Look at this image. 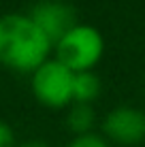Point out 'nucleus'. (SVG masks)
Instances as JSON below:
<instances>
[{"label":"nucleus","instance_id":"1","mask_svg":"<svg viewBox=\"0 0 145 147\" xmlns=\"http://www.w3.org/2000/svg\"><path fill=\"white\" fill-rule=\"evenodd\" d=\"M51 40L30 15H0V64L17 73H34L49 60Z\"/></svg>","mask_w":145,"mask_h":147},{"label":"nucleus","instance_id":"2","mask_svg":"<svg viewBox=\"0 0 145 147\" xmlns=\"http://www.w3.org/2000/svg\"><path fill=\"white\" fill-rule=\"evenodd\" d=\"M56 60L73 73L92 70L105 53V38L94 26L77 24L56 45Z\"/></svg>","mask_w":145,"mask_h":147},{"label":"nucleus","instance_id":"3","mask_svg":"<svg viewBox=\"0 0 145 147\" xmlns=\"http://www.w3.org/2000/svg\"><path fill=\"white\" fill-rule=\"evenodd\" d=\"M75 73L58 60H47L32 73V94L45 107L60 109L73 102Z\"/></svg>","mask_w":145,"mask_h":147},{"label":"nucleus","instance_id":"4","mask_svg":"<svg viewBox=\"0 0 145 147\" xmlns=\"http://www.w3.org/2000/svg\"><path fill=\"white\" fill-rule=\"evenodd\" d=\"M28 15L51 40V45H56L64 34H68L77 26V13L73 4L64 0H38L36 4H32Z\"/></svg>","mask_w":145,"mask_h":147},{"label":"nucleus","instance_id":"5","mask_svg":"<svg viewBox=\"0 0 145 147\" xmlns=\"http://www.w3.org/2000/svg\"><path fill=\"white\" fill-rule=\"evenodd\" d=\"M103 132L119 145H137L145 139V113L137 107H115L103 121Z\"/></svg>","mask_w":145,"mask_h":147},{"label":"nucleus","instance_id":"6","mask_svg":"<svg viewBox=\"0 0 145 147\" xmlns=\"http://www.w3.org/2000/svg\"><path fill=\"white\" fill-rule=\"evenodd\" d=\"M100 94V79L96 73L86 70V73H75L73 81V100L79 105H90Z\"/></svg>","mask_w":145,"mask_h":147},{"label":"nucleus","instance_id":"7","mask_svg":"<svg viewBox=\"0 0 145 147\" xmlns=\"http://www.w3.org/2000/svg\"><path fill=\"white\" fill-rule=\"evenodd\" d=\"M66 126H68V130L75 134H88L90 130H92V126H94V111L90 105H79V102H75L71 111L66 113Z\"/></svg>","mask_w":145,"mask_h":147},{"label":"nucleus","instance_id":"8","mask_svg":"<svg viewBox=\"0 0 145 147\" xmlns=\"http://www.w3.org/2000/svg\"><path fill=\"white\" fill-rule=\"evenodd\" d=\"M68 147H109L107 141L103 136L94 134V132H88V134H79L68 143Z\"/></svg>","mask_w":145,"mask_h":147},{"label":"nucleus","instance_id":"9","mask_svg":"<svg viewBox=\"0 0 145 147\" xmlns=\"http://www.w3.org/2000/svg\"><path fill=\"white\" fill-rule=\"evenodd\" d=\"M13 141H15V136H13L11 126L0 119V147H13Z\"/></svg>","mask_w":145,"mask_h":147},{"label":"nucleus","instance_id":"10","mask_svg":"<svg viewBox=\"0 0 145 147\" xmlns=\"http://www.w3.org/2000/svg\"><path fill=\"white\" fill-rule=\"evenodd\" d=\"M17 147H49L45 141H26V143L17 145Z\"/></svg>","mask_w":145,"mask_h":147}]
</instances>
